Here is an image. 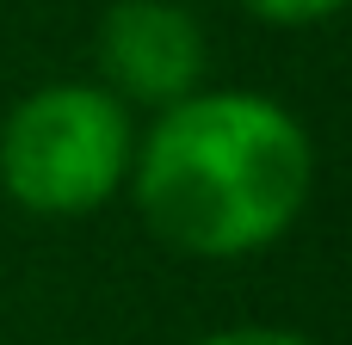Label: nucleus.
Segmentation results:
<instances>
[{"instance_id": "f257e3e1", "label": "nucleus", "mask_w": 352, "mask_h": 345, "mask_svg": "<svg viewBox=\"0 0 352 345\" xmlns=\"http://www.w3.org/2000/svg\"><path fill=\"white\" fill-rule=\"evenodd\" d=\"M316 185L309 130L266 93H186L130 148L142 222L192 259H248L291 235Z\"/></svg>"}, {"instance_id": "f03ea898", "label": "nucleus", "mask_w": 352, "mask_h": 345, "mask_svg": "<svg viewBox=\"0 0 352 345\" xmlns=\"http://www.w3.org/2000/svg\"><path fill=\"white\" fill-rule=\"evenodd\" d=\"M130 111L111 86L56 80L0 123V185L31 216H93L130 179Z\"/></svg>"}, {"instance_id": "7ed1b4c3", "label": "nucleus", "mask_w": 352, "mask_h": 345, "mask_svg": "<svg viewBox=\"0 0 352 345\" xmlns=\"http://www.w3.org/2000/svg\"><path fill=\"white\" fill-rule=\"evenodd\" d=\"M99 74L118 99L161 111L186 93H198L204 25L173 0H118L99 25Z\"/></svg>"}, {"instance_id": "20e7f679", "label": "nucleus", "mask_w": 352, "mask_h": 345, "mask_svg": "<svg viewBox=\"0 0 352 345\" xmlns=\"http://www.w3.org/2000/svg\"><path fill=\"white\" fill-rule=\"evenodd\" d=\"M241 6L266 25H316V19H334L346 0H241Z\"/></svg>"}, {"instance_id": "39448f33", "label": "nucleus", "mask_w": 352, "mask_h": 345, "mask_svg": "<svg viewBox=\"0 0 352 345\" xmlns=\"http://www.w3.org/2000/svg\"><path fill=\"white\" fill-rule=\"evenodd\" d=\"M198 345H309L303 333H278V327H229V333H210Z\"/></svg>"}]
</instances>
